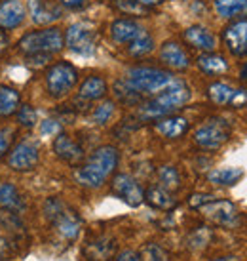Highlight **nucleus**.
<instances>
[{
	"label": "nucleus",
	"mask_w": 247,
	"mask_h": 261,
	"mask_svg": "<svg viewBox=\"0 0 247 261\" xmlns=\"http://www.w3.org/2000/svg\"><path fill=\"white\" fill-rule=\"evenodd\" d=\"M120 154L116 147L103 145L91 152V156L74 172V179L86 189H99L105 185L109 175L116 170Z\"/></svg>",
	"instance_id": "nucleus-1"
},
{
	"label": "nucleus",
	"mask_w": 247,
	"mask_h": 261,
	"mask_svg": "<svg viewBox=\"0 0 247 261\" xmlns=\"http://www.w3.org/2000/svg\"><path fill=\"white\" fill-rule=\"evenodd\" d=\"M190 88L187 86L184 80L175 79L167 88H164L160 94H156L150 101L143 103L139 115L143 120H158L167 115H173L177 109L190 101Z\"/></svg>",
	"instance_id": "nucleus-2"
},
{
	"label": "nucleus",
	"mask_w": 247,
	"mask_h": 261,
	"mask_svg": "<svg viewBox=\"0 0 247 261\" xmlns=\"http://www.w3.org/2000/svg\"><path fill=\"white\" fill-rule=\"evenodd\" d=\"M65 46V35L57 27H46V29L29 31L23 35L17 42V50L29 59L40 58L48 59L53 54H59Z\"/></svg>",
	"instance_id": "nucleus-3"
},
{
	"label": "nucleus",
	"mask_w": 247,
	"mask_h": 261,
	"mask_svg": "<svg viewBox=\"0 0 247 261\" xmlns=\"http://www.w3.org/2000/svg\"><path fill=\"white\" fill-rule=\"evenodd\" d=\"M126 82L141 95H156L173 82V74L156 67H133L126 74Z\"/></svg>",
	"instance_id": "nucleus-4"
},
{
	"label": "nucleus",
	"mask_w": 247,
	"mask_h": 261,
	"mask_svg": "<svg viewBox=\"0 0 247 261\" xmlns=\"http://www.w3.org/2000/svg\"><path fill=\"white\" fill-rule=\"evenodd\" d=\"M44 214L50 221L55 231L63 237L65 240H74L80 234L82 229V219L78 218V214L74 210H71L63 200L59 198H48L44 204Z\"/></svg>",
	"instance_id": "nucleus-5"
},
{
	"label": "nucleus",
	"mask_w": 247,
	"mask_h": 261,
	"mask_svg": "<svg viewBox=\"0 0 247 261\" xmlns=\"http://www.w3.org/2000/svg\"><path fill=\"white\" fill-rule=\"evenodd\" d=\"M44 82H46L48 94L55 99H61L74 90L78 82V71L69 61H57L48 67V71L44 74Z\"/></svg>",
	"instance_id": "nucleus-6"
},
{
	"label": "nucleus",
	"mask_w": 247,
	"mask_h": 261,
	"mask_svg": "<svg viewBox=\"0 0 247 261\" xmlns=\"http://www.w3.org/2000/svg\"><path fill=\"white\" fill-rule=\"evenodd\" d=\"M230 138V126L225 118H209L194 132V143L202 149L215 151Z\"/></svg>",
	"instance_id": "nucleus-7"
},
{
	"label": "nucleus",
	"mask_w": 247,
	"mask_h": 261,
	"mask_svg": "<svg viewBox=\"0 0 247 261\" xmlns=\"http://www.w3.org/2000/svg\"><path fill=\"white\" fill-rule=\"evenodd\" d=\"M40 162V147L35 141H19L8 154V164L15 172H33Z\"/></svg>",
	"instance_id": "nucleus-8"
},
{
	"label": "nucleus",
	"mask_w": 247,
	"mask_h": 261,
	"mask_svg": "<svg viewBox=\"0 0 247 261\" xmlns=\"http://www.w3.org/2000/svg\"><path fill=\"white\" fill-rule=\"evenodd\" d=\"M65 46L74 54L89 56L95 50V29L89 23H73L65 33Z\"/></svg>",
	"instance_id": "nucleus-9"
},
{
	"label": "nucleus",
	"mask_w": 247,
	"mask_h": 261,
	"mask_svg": "<svg viewBox=\"0 0 247 261\" xmlns=\"http://www.w3.org/2000/svg\"><path fill=\"white\" fill-rule=\"evenodd\" d=\"M110 189H112V195L118 196L122 202H126L131 208H137L145 200V191H143V187L130 174L114 175L112 183H110Z\"/></svg>",
	"instance_id": "nucleus-10"
},
{
	"label": "nucleus",
	"mask_w": 247,
	"mask_h": 261,
	"mask_svg": "<svg viewBox=\"0 0 247 261\" xmlns=\"http://www.w3.org/2000/svg\"><path fill=\"white\" fill-rule=\"evenodd\" d=\"M200 210L205 214V218L211 219L215 225H221V227H234L240 221V214L230 200H217L215 198L205 206H202Z\"/></svg>",
	"instance_id": "nucleus-11"
},
{
	"label": "nucleus",
	"mask_w": 247,
	"mask_h": 261,
	"mask_svg": "<svg viewBox=\"0 0 247 261\" xmlns=\"http://www.w3.org/2000/svg\"><path fill=\"white\" fill-rule=\"evenodd\" d=\"M223 40L232 56L236 58L247 56V17L226 25L223 31Z\"/></svg>",
	"instance_id": "nucleus-12"
},
{
	"label": "nucleus",
	"mask_w": 247,
	"mask_h": 261,
	"mask_svg": "<svg viewBox=\"0 0 247 261\" xmlns=\"http://www.w3.org/2000/svg\"><path fill=\"white\" fill-rule=\"evenodd\" d=\"M160 59L164 65H167L173 71H187L190 67V58L187 50L175 40H167V42L162 44Z\"/></svg>",
	"instance_id": "nucleus-13"
},
{
	"label": "nucleus",
	"mask_w": 247,
	"mask_h": 261,
	"mask_svg": "<svg viewBox=\"0 0 247 261\" xmlns=\"http://www.w3.org/2000/svg\"><path fill=\"white\" fill-rule=\"evenodd\" d=\"M29 8L37 25H50L63 17V10L53 0H29Z\"/></svg>",
	"instance_id": "nucleus-14"
},
{
	"label": "nucleus",
	"mask_w": 247,
	"mask_h": 261,
	"mask_svg": "<svg viewBox=\"0 0 247 261\" xmlns=\"http://www.w3.org/2000/svg\"><path fill=\"white\" fill-rule=\"evenodd\" d=\"M25 6L19 0H2L0 2V29H17L25 21Z\"/></svg>",
	"instance_id": "nucleus-15"
},
{
	"label": "nucleus",
	"mask_w": 247,
	"mask_h": 261,
	"mask_svg": "<svg viewBox=\"0 0 247 261\" xmlns=\"http://www.w3.org/2000/svg\"><path fill=\"white\" fill-rule=\"evenodd\" d=\"M53 152L67 164H78L84 159V149L67 134H57L55 136V139H53Z\"/></svg>",
	"instance_id": "nucleus-16"
},
{
	"label": "nucleus",
	"mask_w": 247,
	"mask_h": 261,
	"mask_svg": "<svg viewBox=\"0 0 247 261\" xmlns=\"http://www.w3.org/2000/svg\"><path fill=\"white\" fill-rule=\"evenodd\" d=\"M182 38H184V42L189 44V46H192L194 50L200 51H213L215 46H217L215 35L207 27H204V25H192V27H189L182 33Z\"/></svg>",
	"instance_id": "nucleus-17"
},
{
	"label": "nucleus",
	"mask_w": 247,
	"mask_h": 261,
	"mask_svg": "<svg viewBox=\"0 0 247 261\" xmlns=\"http://www.w3.org/2000/svg\"><path fill=\"white\" fill-rule=\"evenodd\" d=\"M143 27L135 19L130 17H120L110 23V38L116 44H130L143 33Z\"/></svg>",
	"instance_id": "nucleus-18"
},
{
	"label": "nucleus",
	"mask_w": 247,
	"mask_h": 261,
	"mask_svg": "<svg viewBox=\"0 0 247 261\" xmlns=\"http://www.w3.org/2000/svg\"><path fill=\"white\" fill-rule=\"evenodd\" d=\"M154 130L166 139H179L189 132V120L184 116L167 115L154 122Z\"/></svg>",
	"instance_id": "nucleus-19"
},
{
	"label": "nucleus",
	"mask_w": 247,
	"mask_h": 261,
	"mask_svg": "<svg viewBox=\"0 0 247 261\" xmlns=\"http://www.w3.org/2000/svg\"><path fill=\"white\" fill-rule=\"evenodd\" d=\"M116 252V242L110 237H97L89 240L84 248V254L89 261H109Z\"/></svg>",
	"instance_id": "nucleus-20"
},
{
	"label": "nucleus",
	"mask_w": 247,
	"mask_h": 261,
	"mask_svg": "<svg viewBox=\"0 0 247 261\" xmlns=\"http://www.w3.org/2000/svg\"><path fill=\"white\" fill-rule=\"evenodd\" d=\"M145 200L150 204L152 208L164 210V212L173 210L175 206H177V198L171 195V191L164 189L162 185H154V187L148 189L145 193Z\"/></svg>",
	"instance_id": "nucleus-21"
},
{
	"label": "nucleus",
	"mask_w": 247,
	"mask_h": 261,
	"mask_svg": "<svg viewBox=\"0 0 247 261\" xmlns=\"http://www.w3.org/2000/svg\"><path fill=\"white\" fill-rule=\"evenodd\" d=\"M200 71L209 76H219V74H225L228 71V61L219 54L213 51H204L202 56H198L196 59Z\"/></svg>",
	"instance_id": "nucleus-22"
},
{
	"label": "nucleus",
	"mask_w": 247,
	"mask_h": 261,
	"mask_svg": "<svg viewBox=\"0 0 247 261\" xmlns=\"http://www.w3.org/2000/svg\"><path fill=\"white\" fill-rule=\"evenodd\" d=\"M78 95L80 99H86V101H97V99H103L107 95V82L103 76H87L84 82L80 84V90H78Z\"/></svg>",
	"instance_id": "nucleus-23"
},
{
	"label": "nucleus",
	"mask_w": 247,
	"mask_h": 261,
	"mask_svg": "<svg viewBox=\"0 0 247 261\" xmlns=\"http://www.w3.org/2000/svg\"><path fill=\"white\" fill-rule=\"evenodd\" d=\"M215 12L223 19H245L247 0H215Z\"/></svg>",
	"instance_id": "nucleus-24"
},
{
	"label": "nucleus",
	"mask_w": 247,
	"mask_h": 261,
	"mask_svg": "<svg viewBox=\"0 0 247 261\" xmlns=\"http://www.w3.org/2000/svg\"><path fill=\"white\" fill-rule=\"evenodd\" d=\"M19 105H21L19 92L8 84H0V118L14 116Z\"/></svg>",
	"instance_id": "nucleus-25"
},
{
	"label": "nucleus",
	"mask_w": 247,
	"mask_h": 261,
	"mask_svg": "<svg viewBox=\"0 0 247 261\" xmlns=\"http://www.w3.org/2000/svg\"><path fill=\"white\" fill-rule=\"evenodd\" d=\"M0 206L8 212H19L23 208V196L14 183H0Z\"/></svg>",
	"instance_id": "nucleus-26"
},
{
	"label": "nucleus",
	"mask_w": 247,
	"mask_h": 261,
	"mask_svg": "<svg viewBox=\"0 0 247 261\" xmlns=\"http://www.w3.org/2000/svg\"><path fill=\"white\" fill-rule=\"evenodd\" d=\"M234 94H236V88H232L230 84H225V82H213L207 88V95L209 99L215 105H232L234 101Z\"/></svg>",
	"instance_id": "nucleus-27"
},
{
	"label": "nucleus",
	"mask_w": 247,
	"mask_h": 261,
	"mask_svg": "<svg viewBox=\"0 0 247 261\" xmlns=\"http://www.w3.org/2000/svg\"><path fill=\"white\" fill-rule=\"evenodd\" d=\"M243 177L241 168H217L207 174V179L215 185H236Z\"/></svg>",
	"instance_id": "nucleus-28"
},
{
	"label": "nucleus",
	"mask_w": 247,
	"mask_h": 261,
	"mask_svg": "<svg viewBox=\"0 0 247 261\" xmlns=\"http://www.w3.org/2000/svg\"><path fill=\"white\" fill-rule=\"evenodd\" d=\"M152 50H154V38L146 29L128 46V51H130L131 58H145Z\"/></svg>",
	"instance_id": "nucleus-29"
},
{
	"label": "nucleus",
	"mask_w": 247,
	"mask_h": 261,
	"mask_svg": "<svg viewBox=\"0 0 247 261\" xmlns=\"http://www.w3.org/2000/svg\"><path fill=\"white\" fill-rule=\"evenodd\" d=\"M158 181L164 189L167 191H175L181 187V175L177 172V168L173 166H162L158 170Z\"/></svg>",
	"instance_id": "nucleus-30"
},
{
	"label": "nucleus",
	"mask_w": 247,
	"mask_h": 261,
	"mask_svg": "<svg viewBox=\"0 0 247 261\" xmlns=\"http://www.w3.org/2000/svg\"><path fill=\"white\" fill-rule=\"evenodd\" d=\"M114 94H116L118 99L122 103H126V105H135V103H139L141 97H143V95L137 94L126 80H116V84H114Z\"/></svg>",
	"instance_id": "nucleus-31"
},
{
	"label": "nucleus",
	"mask_w": 247,
	"mask_h": 261,
	"mask_svg": "<svg viewBox=\"0 0 247 261\" xmlns=\"http://www.w3.org/2000/svg\"><path fill=\"white\" fill-rule=\"evenodd\" d=\"M15 120H17V124L23 126V128H35L38 122V113L35 107L23 103V105H19V109L15 111Z\"/></svg>",
	"instance_id": "nucleus-32"
},
{
	"label": "nucleus",
	"mask_w": 247,
	"mask_h": 261,
	"mask_svg": "<svg viewBox=\"0 0 247 261\" xmlns=\"http://www.w3.org/2000/svg\"><path fill=\"white\" fill-rule=\"evenodd\" d=\"M114 101H105L101 103V105H97L94 111V115H91V120H94L95 124H99V126H103V124H107L112 118V115H114Z\"/></svg>",
	"instance_id": "nucleus-33"
},
{
	"label": "nucleus",
	"mask_w": 247,
	"mask_h": 261,
	"mask_svg": "<svg viewBox=\"0 0 247 261\" xmlns=\"http://www.w3.org/2000/svg\"><path fill=\"white\" fill-rule=\"evenodd\" d=\"M209 237H211V232L207 227H200V229H196V231L190 234V239H189V246L190 248H204L207 242H209Z\"/></svg>",
	"instance_id": "nucleus-34"
},
{
	"label": "nucleus",
	"mask_w": 247,
	"mask_h": 261,
	"mask_svg": "<svg viewBox=\"0 0 247 261\" xmlns=\"http://www.w3.org/2000/svg\"><path fill=\"white\" fill-rule=\"evenodd\" d=\"M15 139L14 128H0V159H4Z\"/></svg>",
	"instance_id": "nucleus-35"
},
{
	"label": "nucleus",
	"mask_w": 247,
	"mask_h": 261,
	"mask_svg": "<svg viewBox=\"0 0 247 261\" xmlns=\"http://www.w3.org/2000/svg\"><path fill=\"white\" fill-rule=\"evenodd\" d=\"M141 261H166V254L160 246L156 244H148L141 254Z\"/></svg>",
	"instance_id": "nucleus-36"
},
{
	"label": "nucleus",
	"mask_w": 247,
	"mask_h": 261,
	"mask_svg": "<svg viewBox=\"0 0 247 261\" xmlns=\"http://www.w3.org/2000/svg\"><path fill=\"white\" fill-rule=\"evenodd\" d=\"M40 134H42L44 138H53V136L61 134V124H59L57 120L48 118V120L40 122Z\"/></svg>",
	"instance_id": "nucleus-37"
},
{
	"label": "nucleus",
	"mask_w": 247,
	"mask_h": 261,
	"mask_svg": "<svg viewBox=\"0 0 247 261\" xmlns=\"http://www.w3.org/2000/svg\"><path fill=\"white\" fill-rule=\"evenodd\" d=\"M116 6L122 12H128V14H137V12L143 10V6L139 4L137 0H116Z\"/></svg>",
	"instance_id": "nucleus-38"
},
{
	"label": "nucleus",
	"mask_w": 247,
	"mask_h": 261,
	"mask_svg": "<svg viewBox=\"0 0 247 261\" xmlns=\"http://www.w3.org/2000/svg\"><path fill=\"white\" fill-rule=\"evenodd\" d=\"M211 200H215L213 195H192L189 198V204H190V208H202V206H205V204L211 202Z\"/></svg>",
	"instance_id": "nucleus-39"
},
{
	"label": "nucleus",
	"mask_w": 247,
	"mask_h": 261,
	"mask_svg": "<svg viewBox=\"0 0 247 261\" xmlns=\"http://www.w3.org/2000/svg\"><path fill=\"white\" fill-rule=\"evenodd\" d=\"M243 105H247V90H243V88H236L232 107H243Z\"/></svg>",
	"instance_id": "nucleus-40"
},
{
	"label": "nucleus",
	"mask_w": 247,
	"mask_h": 261,
	"mask_svg": "<svg viewBox=\"0 0 247 261\" xmlns=\"http://www.w3.org/2000/svg\"><path fill=\"white\" fill-rule=\"evenodd\" d=\"M114 261H141V254L135 252V250H123L122 254L116 255Z\"/></svg>",
	"instance_id": "nucleus-41"
},
{
	"label": "nucleus",
	"mask_w": 247,
	"mask_h": 261,
	"mask_svg": "<svg viewBox=\"0 0 247 261\" xmlns=\"http://www.w3.org/2000/svg\"><path fill=\"white\" fill-rule=\"evenodd\" d=\"M89 2V0H59V4L63 8H69V10H80Z\"/></svg>",
	"instance_id": "nucleus-42"
},
{
	"label": "nucleus",
	"mask_w": 247,
	"mask_h": 261,
	"mask_svg": "<svg viewBox=\"0 0 247 261\" xmlns=\"http://www.w3.org/2000/svg\"><path fill=\"white\" fill-rule=\"evenodd\" d=\"M10 259V242L4 237H0V261Z\"/></svg>",
	"instance_id": "nucleus-43"
},
{
	"label": "nucleus",
	"mask_w": 247,
	"mask_h": 261,
	"mask_svg": "<svg viewBox=\"0 0 247 261\" xmlns=\"http://www.w3.org/2000/svg\"><path fill=\"white\" fill-rule=\"evenodd\" d=\"M8 46H10V37H8L6 31L0 29V56L8 50Z\"/></svg>",
	"instance_id": "nucleus-44"
},
{
	"label": "nucleus",
	"mask_w": 247,
	"mask_h": 261,
	"mask_svg": "<svg viewBox=\"0 0 247 261\" xmlns=\"http://www.w3.org/2000/svg\"><path fill=\"white\" fill-rule=\"evenodd\" d=\"M137 2L143 8H154V6H160V4L167 2V0H137Z\"/></svg>",
	"instance_id": "nucleus-45"
},
{
	"label": "nucleus",
	"mask_w": 247,
	"mask_h": 261,
	"mask_svg": "<svg viewBox=\"0 0 247 261\" xmlns=\"http://www.w3.org/2000/svg\"><path fill=\"white\" fill-rule=\"evenodd\" d=\"M240 79L243 80V82H247V63H243L240 69Z\"/></svg>",
	"instance_id": "nucleus-46"
},
{
	"label": "nucleus",
	"mask_w": 247,
	"mask_h": 261,
	"mask_svg": "<svg viewBox=\"0 0 247 261\" xmlns=\"http://www.w3.org/2000/svg\"><path fill=\"white\" fill-rule=\"evenodd\" d=\"M211 261H236V257H217V259H211Z\"/></svg>",
	"instance_id": "nucleus-47"
}]
</instances>
